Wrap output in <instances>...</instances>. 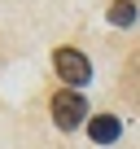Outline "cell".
Masks as SVG:
<instances>
[{"label":"cell","instance_id":"6da1fadb","mask_svg":"<svg viewBox=\"0 0 140 149\" xmlns=\"http://www.w3.org/2000/svg\"><path fill=\"white\" fill-rule=\"evenodd\" d=\"M53 70H57V79H61L66 88H83V84H92V61H88L79 48H70V44L53 48Z\"/></svg>","mask_w":140,"mask_h":149},{"label":"cell","instance_id":"7a4b0ae2","mask_svg":"<svg viewBox=\"0 0 140 149\" xmlns=\"http://www.w3.org/2000/svg\"><path fill=\"white\" fill-rule=\"evenodd\" d=\"M53 123H57L61 132H75V127L88 123V101H83L79 88H61V92L53 97Z\"/></svg>","mask_w":140,"mask_h":149},{"label":"cell","instance_id":"3957f363","mask_svg":"<svg viewBox=\"0 0 140 149\" xmlns=\"http://www.w3.org/2000/svg\"><path fill=\"white\" fill-rule=\"evenodd\" d=\"M123 101L140 114V53H131L123 66Z\"/></svg>","mask_w":140,"mask_h":149},{"label":"cell","instance_id":"277c9868","mask_svg":"<svg viewBox=\"0 0 140 149\" xmlns=\"http://www.w3.org/2000/svg\"><path fill=\"white\" fill-rule=\"evenodd\" d=\"M83 127H88V136H92L96 145H114V140L123 136V123H118L114 114H96V118H88Z\"/></svg>","mask_w":140,"mask_h":149},{"label":"cell","instance_id":"5b68a950","mask_svg":"<svg viewBox=\"0 0 140 149\" xmlns=\"http://www.w3.org/2000/svg\"><path fill=\"white\" fill-rule=\"evenodd\" d=\"M110 22L114 26H131L136 22V0H114L110 5Z\"/></svg>","mask_w":140,"mask_h":149}]
</instances>
